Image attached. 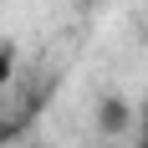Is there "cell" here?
Masks as SVG:
<instances>
[{
	"instance_id": "277c9868",
	"label": "cell",
	"mask_w": 148,
	"mask_h": 148,
	"mask_svg": "<svg viewBox=\"0 0 148 148\" xmlns=\"http://www.w3.org/2000/svg\"><path fill=\"white\" fill-rule=\"evenodd\" d=\"M143 118H148V97H143Z\"/></svg>"
},
{
	"instance_id": "7a4b0ae2",
	"label": "cell",
	"mask_w": 148,
	"mask_h": 148,
	"mask_svg": "<svg viewBox=\"0 0 148 148\" xmlns=\"http://www.w3.org/2000/svg\"><path fill=\"white\" fill-rule=\"evenodd\" d=\"M15 66H21V51H15L10 41H0V87L15 77Z\"/></svg>"
},
{
	"instance_id": "3957f363",
	"label": "cell",
	"mask_w": 148,
	"mask_h": 148,
	"mask_svg": "<svg viewBox=\"0 0 148 148\" xmlns=\"http://www.w3.org/2000/svg\"><path fill=\"white\" fill-rule=\"evenodd\" d=\"M133 148H148V133H138V138H133Z\"/></svg>"
},
{
	"instance_id": "6da1fadb",
	"label": "cell",
	"mask_w": 148,
	"mask_h": 148,
	"mask_svg": "<svg viewBox=\"0 0 148 148\" xmlns=\"http://www.w3.org/2000/svg\"><path fill=\"white\" fill-rule=\"evenodd\" d=\"M97 128H102L107 138H123V133H128V128H133V107H128V97L107 92L102 102H97Z\"/></svg>"
}]
</instances>
